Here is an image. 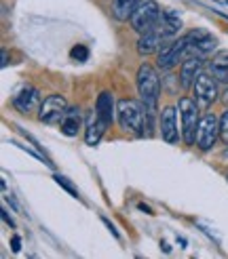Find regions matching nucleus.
<instances>
[{
    "mask_svg": "<svg viewBox=\"0 0 228 259\" xmlns=\"http://www.w3.org/2000/svg\"><path fill=\"white\" fill-rule=\"evenodd\" d=\"M152 30L159 32L163 38H169V36L180 34V30H182V17H180V13L173 11V9L163 11L159 21H157V25Z\"/></svg>",
    "mask_w": 228,
    "mask_h": 259,
    "instance_id": "f8f14e48",
    "label": "nucleus"
},
{
    "mask_svg": "<svg viewBox=\"0 0 228 259\" xmlns=\"http://www.w3.org/2000/svg\"><path fill=\"white\" fill-rule=\"evenodd\" d=\"M13 106H15V110L21 114L34 112L38 106H41V93H38V89L32 84H23L15 93V97H13Z\"/></svg>",
    "mask_w": 228,
    "mask_h": 259,
    "instance_id": "9b49d317",
    "label": "nucleus"
},
{
    "mask_svg": "<svg viewBox=\"0 0 228 259\" xmlns=\"http://www.w3.org/2000/svg\"><path fill=\"white\" fill-rule=\"evenodd\" d=\"M177 110H180V118H182V139L186 146H195L197 144V131H199V103L197 99L190 97H180L177 101Z\"/></svg>",
    "mask_w": 228,
    "mask_h": 259,
    "instance_id": "7ed1b4c3",
    "label": "nucleus"
},
{
    "mask_svg": "<svg viewBox=\"0 0 228 259\" xmlns=\"http://www.w3.org/2000/svg\"><path fill=\"white\" fill-rule=\"evenodd\" d=\"M137 93L142 99L146 112L155 114L159 106V95H161V80L157 70L150 63H142L137 70Z\"/></svg>",
    "mask_w": 228,
    "mask_h": 259,
    "instance_id": "f257e3e1",
    "label": "nucleus"
},
{
    "mask_svg": "<svg viewBox=\"0 0 228 259\" xmlns=\"http://www.w3.org/2000/svg\"><path fill=\"white\" fill-rule=\"evenodd\" d=\"M139 0H114L112 3V15L117 21H131Z\"/></svg>",
    "mask_w": 228,
    "mask_h": 259,
    "instance_id": "6ab92c4d",
    "label": "nucleus"
},
{
    "mask_svg": "<svg viewBox=\"0 0 228 259\" xmlns=\"http://www.w3.org/2000/svg\"><path fill=\"white\" fill-rule=\"evenodd\" d=\"M9 66V53H7V49H3V68Z\"/></svg>",
    "mask_w": 228,
    "mask_h": 259,
    "instance_id": "a878e982",
    "label": "nucleus"
},
{
    "mask_svg": "<svg viewBox=\"0 0 228 259\" xmlns=\"http://www.w3.org/2000/svg\"><path fill=\"white\" fill-rule=\"evenodd\" d=\"M186 40H188V53L190 55H209L211 51L215 49L218 40L203 28H195L186 34Z\"/></svg>",
    "mask_w": 228,
    "mask_h": 259,
    "instance_id": "1a4fd4ad",
    "label": "nucleus"
},
{
    "mask_svg": "<svg viewBox=\"0 0 228 259\" xmlns=\"http://www.w3.org/2000/svg\"><path fill=\"white\" fill-rule=\"evenodd\" d=\"M222 156H228V148H226V150L222 152Z\"/></svg>",
    "mask_w": 228,
    "mask_h": 259,
    "instance_id": "c85d7f7f",
    "label": "nucleus"
},
{
    "mask_svg": "<svg viewBox=\"0 0 228 259\" xmlns=\"http://www.w3.org/2000/svg\"><path fill=\"white\" fill-rule=\"evenodd\" d=\"M224 101H226V103H228V89H226V91H224Z\"/></svg>",
    "mask_w": 228,
    "mask_h": 259,
    "instance_id": "cd10ccee",
    "label": "nucleus"
},
{
    "mask_svg": "<svg viewBox=\"0 0 228 259\" xmlns=\"http://www.w3.org/2000/svg\"><path fill=\"white\" fill-rule=\"evenodd\" d=\"M161 40H163V36L159 32H155V30L142 34L139 36V40H137V53L142 57L155 53V51H159V47H161Z\"/></svg>",
    "mask_w": 228,
    "mask_h": 259,
    "instance_id": "f3484780",
    "label": "nucleus"
},
{
    "mask_svg": "<svg viewBox=\"0 0 228 259\" xmlns=\"http://www.w3.org/2000/svg\"><path fill=\"white\" fill-rule=\"evenodd\" d=\"M70 57H72L74 61H87V59H89V49H87L85 45H76V47H72V51H70Z\"/></svg>",
    "mask_w": 228,
    "mask_h": 259,
    "instance_id": "412c9836",
    "label": "nucleus"
},
{
    "mask_svg": "<svg viewBox=\"0 0 228 259\" xmlns=\"http://www.w3.org/2000/svg\"><path fill=\"white\" fill-rule=\"evenodd\" d=\"M11 249H13V253H19L21 251V238L17 234L11 236Z\"/></svg>",
    "mask_w": 228,
    "mask_h": 259,
    "instance_id": "5701e85b",
    "label": "nucleus"
},
{
    "mask_svg": "<svg viewBox=\"0 0 228 259\" xmlns=\"http://www.w3.org/2000/svg\"><path fill=\"white\" fill-rule=\"evenodd\" d=\"M193 93L201 108H209L211 103L218 99V84H215L213 76L207 72H201L193 82Z\"/></svg>",
    "mask_w": 228,
    "mask_h": 259,
    "instance_id": "0eeeda50",
    "label": "nucleus"
},
{
    "mask_svg": "<svg viewBox=\"0 0 228 259\" xmlns=\"http://www.w3.org/2000/svg\"><path fill=\"white\" fill-rule=\"evenodd\" d=\"M161 13H163V11H161V7H159L157 0H146V3H139L137 9H135V13L131 15V28H133L139 36L146 34V32H150V30L157 25Z\"/></svg>",
    "mask_w": 228,
    "mask_h": 259,
    "instance_id": "20e7f679",
    "label": "nucleus"
},
{
    "mask_svg": "<svg viewBox=\"0 0 228 259\" xmlns=\"http://www.w3.org/2000/svg\"><path fill=\"white\" fill-rule=\"evenodd\" d=\"M101 222H104V224H106V228H108V230L112 232V236H114V238H121V234H119V230H117V228H114V224L110 222V219H106V217H101Z\"/></svg>",
    "mask_w": 228,
    "mask_h": 259,
    "instance_id": "393cba45",
    "label": "nucleus"
},
{
    "mask_svg": "<svg viewBox=\"0 0 228 259\" xmlns=\"http://www.w3.org/2000/svg\"><path fill=\"white\" fill-rule=\"evenodd\" d=\"M0 215H3V222H5L9 228H13V230H15V222H13V217L9 215V211H7V209H3V211H0Z\"/></svg>",
    "mask_w": 228,
    "mask_h": 259,
    "instance_id": "b1692460",
    "label": "nucleus"
},
{
    "mask_svg": "<svg viewBox=\"0 0 228 259\" xmlns=\"http://www.w3.org/2000/svg\"><path fill=\"white\" fill-rule=\"evenodd\" d=\"M53 179H55V184H57V186H61L63 190H66V192L70 194L72 198H81V196H79V190H76V188H74V186L70 184V181H68L66 177H61V175H55Z\"/></svg>",
    "mask_w": 228,
    "mask_h": 259,
    "instance_id": "aec40b11",
    "label": "nucleus"
},
{
    "mask_svg": "<svg viewBox=\"0 0 228 259\" xmlns=\"http://www.w3.org/2000/svg\"><path fill=\"white\" fill-rule=\"evenodd\" d=\"M68 101L61 95H49L43 103H41V112H38V118L45 124H59L63 120V116L68 112Z\"/></svg>",
    "mask_w": 228,
    "mask_h": 259,
    "instance_id": "423d86ee",
    "label": "nucleus"
},
{
    "mask_svg": "<svg viewBox=\"0 0 228 259\" xmlns=\"http://www.w3.org/2000/svg\"><path fill=\"white\" fill-rule=\"evenodd\" d=\"M209 72L218 82H228V51L215 53L209 61Z\"/></svg>",
    "mask_w": 228,
    "mask_h": 259,
    "instance_id": "dca6fc26",
    "label": "nucleus"
},
{
    "mask_svg": "<svg viewBox=\"0 0 228 259\" xmlns=\"http://www.w3.org/2000/svg\"><path fill=\"white\" fill-rule=\"evenodd\" d=\"M220 137V120L213 114H205L199 122V131H197V146L207 152L213 148V144Z\"/></svg>",
    "mask_w": 228,
    "mask_h": 259,
    "instance_id": "6e6552de",
    "label": "nucleus"
},
{
    "mask_svg": "<svg viewBox=\"0 0 228 259\" xmlns=\"http://www.w3.org/2000/svg\"><path fill=\"white\" fill-rule=\"evenodd\" d=\"M61 126V133L68 135V137H76L79 131L83 128V114H81V108L79 106H72L68 108L66 116H63V120L59 122Z\"/></svg>",
    "mask_w": 228,
    "mask_h": 259,
    "instance_id": "2eb2a0df",
    "label": "nucleus"
},
{
    "mask_svg": "<svg viewBox=\"0 0 228 259\" xmlns=\"http://www.w3.org/2000/svg\"><path fill=\"white\" fill-rule=\"evenodd\" d=\"M106 128H108V122L97 114V110H93L91 114L87 116V122H85V141H87V146H97L99 139L104 137Z\"/></svg>",
    "mask_w": 228,
    "mask_h": 259,
    "instance_id": "ddd939ff",
    "label": "nucleus"
},
{
    "mask_svg": "<svg viewBox=\"0 0 228 259\" xmlns=\"http://www.w3.org/2000/svg\"><path fill=\"white\" fill-rule=\"evenodd\" d=\"M188 53V40L186 36L177 38V40L169 42V45H163L159 49V55H157V68L159 70H171L175 68L180 59Z\"/></svg>",
    "mask_w": 228,
    "mask_h": 259,
    "instance_id": "39448f33",
    "label": "nucleus"
},
{
    "mask_svg": "<svg viewBox=\"0 0 228 259\" xmlns=\"http://www.w3.org/2000/svg\"><path fill=\"white\" fill-rule=\"evenodd\" d=\"M203 72V57L201 55H190L182 61L180 68V84L184 89H190L195 82V78Z\"/></svg>",
    "mask_w": 228,
    "mask_h": 259,
    "instance_id": "4468645a",
    "label": "nucleus"
},
{
    "mask_svg": "<svg viewBox=\"0 0 228 259\" xmlns=\"http://www.w3.org/2000/svg\"><path fill=\"white\" fill-rule=\"evenodd\" d=\"M139 211H146L148 215H152V213H150V209H148V206H146V204H139Z\"/></svg>",
    "mask_w": 228,
    "mask_h": 259,
    "instance_id": "bb28decb",
    "label": "nucleus"
},
{
    "mask_svg": "<svg viewBox=\"0 0 228 259\" xmlns=\"http://www.w3.org/2000/svg\"><path fill=\"white\" fill-rule=\"evenodd\" d=\"M144 103H137L135 99H121L117 106L119 124L123 131L142 135L144 133V122H146V112Z\"/></svg>",
    "mask_w": 228,
    "mask_h": 259,
    "instance_id": "f03ea898",
    "label": "nucleus"
},
{
    "mask_svg": "<svg viewBox=\"0 0 228 259\" xmlns=\"http://www.w3.org/2000/svg\"><path fill=\"white\" fill-rule=\"evenodd\" d=\"M95 110H97V114L104 118L108 124H112V120H114V97H112V93H108V91H104V93H99L97 95V101H95Z\"/></svg>",
    "mask_w": 228,
    "mask_h": 259,
    "instance_id": "a211bd4d",
    "label": "nucleus"
},
{
    "mask_svg": "<svg viewBox=\"0 0 228 259\" xmlns=\"http://www.w3.org/2000/svg\"><path fill=\"white\" fill-rule=\"evenodd\" d=\"M159 131H161V137L167 141V144H177V139H180V128H177L175 108H171V106L163 108V112L159 116Z\"/></svg>",
    "mask_w": 228,
    "mask_h": 259,
    "instance_id": "9d476101",
    "label": "nucleus"
},
{
    "mask_svg": "<svg viewBox=\"0 0 228 259\" xmlns=\"http://www.w3.org/2000/svg\"><path fill=\"white\" fill-rule=\"evenodd\" d=\"M220 137L224 144H228V110L222 114V118H220Z\"/></svg>",
    "mask_w": 228,
    "mask_h": 259,
    "instance_id": "4be33fe9",
    "label": "nucleus"
},
{
    "mask_svg": "<svg viewBox=\"0 0 228 259\" xmlns=\"http://www.w3.org/2000/svg\"><path fill=\"white\" fill-rule=\"evenodd\" d=\"M226 5H228V0H226Z\"/></svg>",
    "mask_w": 228,
    "mask_h": 259,
    "instance_id": "c756f323",
    "label": "nucleus"
}]
</instances>
